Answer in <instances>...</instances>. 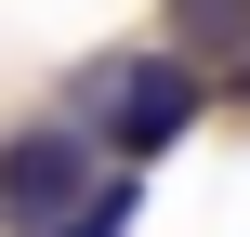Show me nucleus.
<instances>
[{
    "mask_svg": "<svg viewBox=\"0 0 250 237\" xmlns=\"http://www.w3.org/2000/svg\"><path fill=\"white\" fill-rule=\"evenodd\" d=\"M171 53H250V0H171Z\"/></svg>",
    "mask_w": 250,
    "mask_h": 237,
    "instance_id": "nucleus-3",
    "label": "nucleus"
},
{
    "mask_svg": "<svg viewBox=\"0 0 250 237\" xmlns=\"http://www.w3.org/2000/svg\"><path fill=\"white\" fill-rule=\"evenodd\" d=\"M66 132H79V145H105V158L145 185V172L198 132V66H185V53H105V66L79 79Z\"/></svg>",
    "mask_w": 250,
    "mask_h": 237,
    "instance_id": "nucleus-1",
    "label": "nucleus"
},
{
    "mask_svg": "<svg viewBox=\"0 0 250 237\" xmlns=\"http://www.w3.org/2000/svg\"><path fill=\"white\" fill-rule=\"evenodd\" d=\"M92 185H105V172H92V145H79L66 119H40V132L0 145V224L13 237H66L79 211H92Z\"/></svg>",
    "mask_w": 250,
    "mask_h": 237,
    "instance_id": "nucleus-2",
    "label": "nucleus"
},
{
    "mask_svg": "<svg viewBox=\"0 0 250 237\" xmlns=\"http://www.w3.org/2000/svg\"><path fill=\"white\" fill-rule=\"evenodd\" d=\"M237 79H250V66H237Z\"/></svg>",
    "mask_w": 250,
    "mask_h": 237,
    "instance_id": "nucleus-5",
    "label": "nucleus"
},
{
    "mask_svg": "<svg viewBox=\"0 0 250 237\" xmlns=\"http://www.w3.org/2000/svg\"><path fill=\"white\" fill-rule=\"evenodd\" d=\"M132 198H145V185H132V172H105V185H92V211H79L66 237H132Z\"/></svg>",
    "mask_w": 250,
    "mask_h": 237,
    "instance_id": "nucleus-4",
    "label": "nucleus"
}]
</instances>
